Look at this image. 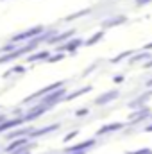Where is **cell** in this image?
Wrapping results in <instances>:
<instances>
[{
  "instance_id": "6da1fadb",
  "label": "cell",
  "mask_w": 152,
  "mask_h": 154,
  "mask_svg": "<svg viewBox=\"0 0 152 154\" xmlns=\"http://www.w3.org/2000/svg\"><path fill=\"white\" fill-rule=\"evenodd\" d=\"M68 93V90H66V86H61V88H57V90H54V91H50V93H47V95H43L41 97V100H39L38 104H43V106H48L50 109L56 106V104H59V102H63V97Z\"/></svg>"
},
{
  "instance_id": "7a4b0ae2",
  "label": "cell",
  "mask_w": 152,
  "mask_h": 154,
  "mask_svg": "<svg viewBox=\"0 0 152 154\" xmlns=\"http://www.w3.org/2000/svg\"><path fill=\"white\" fill-rule=\"evenodd\" d=\"M43 31H45V27H43V25H36V27H31V29H27V31H23V32H20V34L11 36L9 41H13V43H18V45H20L22 41H29V39L38 38Z\"/></svg>"
},
{
  "instance_id": "3957f363",
  "label": "cell",
  "mask_w": 152,
  "mask_h": 154,
  "mask_svg": "<svg viewBox=\"0 0 152 154\" xmlns=\"http://www.w3.org/2000/svg\"><path fill=\"white\" fill-rule=\"evenodd\" d=\"M65 84H66V81H56V82H52V84H48V86H45V88H41V90H38L36 93H32V95L25 97L22 104H29V102H34L36 99H41L43 95H47V93H50V91H54V90H57V88L65 86Z\"/></svg>"
},
{
  "instance_id": "277c9868",
  "label": "cell",
  "mask_w": 152,
  "mask_h": 154,
  "mask_svg": "<svg viewBox=\"0 0 152 154\" xmlns=\"http://www.w3.org/2000/svg\"><path fill=\"white\" fill-rule=\"evenodd\" d=\"M118 97H120V90L113 88V90H108V91H104L102 95H99L93 102H95V106H108V104H111L113 100H116Z\"/></svg>"
},
{
  "instance_id": "5b68a950",
  "label": "cell",
  "mask_w": 152,
  "mask_h": 154,
  "mask_svg": "<svg viewBox=\"0 0 152 154\" xmlns=\"http://www.w3.org/2000/svg\"><path fill=\"white\" fill-rule=\"evenodd\" d=\"M84 45L82 38H70L68 41H65L61 47H57V52H68V54H75L77 50Z\"/></svg>"
},
{
  "instance_id": "8992f818",
  "label": "cell",
  "mask_w": 152,
  "mask_h": 154,
  "mask_svg": "<svg viewBox=\"0 0 152 154\" xmlns=\"http://www.w3.org/2000/svg\"><path fill=\"white\" fill-rule=\"evenodd\" d=\"M97 145V138H90V140H84V142H79L75 145H70L65 149V152H88L90 149H93Z\"/></svg>"
},
{
  "instance_id": "52a82bcc",
  "label": "cell",
  "mask_w": 152,
  "mask_h": 154,
  "mask_svg": "<svg viewBox=\"0 0 152 154\" xmlns=\"http://www.w3.org/2000/svg\"><path fill=\"white\" fill-rule=\"evenodd\" d=\"M47 111H50V108H48V106H43V104H36L34 108H31L29 111H25V113H23V120H25V122H32V120L39 118L41 115H45Z\"/></svg>"
},
{
  "instance_id": "ba28073f",
  "label": "cell",
  "mask_w": 152,
  "mask_h": 154,
  "mask_svg": "<svg viewBox=\"0 0 152 154\" xmlns=\"http://www.w3.org/2000/svg\"><path fill=\"white\" fill-rule=\"evenodd\" d=\"M125 129V122H113V124H108V125H102L95 138H100V136H106V134H111V133H118V131H123Z\"/></svg>"
},
{
  "instance_id": "9c48e42d",
  "label": "cell",
  "mask_w": 152,
  "mask_h": 154,
  "mask_svg": "<svg viewBox=\"0 0 152 154\" xmlns=\"http://www.w3.org/2000/svg\"><path fill=\"white\" fill-rule=\"evenodd\" d=\"M23 124H25L23 116H13V118H7V120H4V122L0 124V134H4V133H9L11 129H14V127H20V125H23Z\"/></svg>"
},
{
  "instance_id": "30bf717a",
  "label": "cell",
  "mask_w": 152,
  "mask_h": 154,
  "mask_svg": "<svg viewBox=\"0 0 152 154\" xmlns=\"http://www.w3.org/2000/svg\"><path fill=\"white\" fill-rule=\"evenodd\" d=\"M152 115V111H150V108H140V109H134L131 115H129V122L131 124H141L143 120H147V118H150Z\"/></svg>"
},
{
  "instance_id": "8fae6325",
  "label": "cell",
  "mask_w": 152,
  "mask_h": 154,
  "mask_svg": "<svg viewBox=\"0 0 152 154\" xmlns=\"http://www.w3.org/2000/svg\"><path fill=\"white\" fill-rule=\"evenodd\" d=\"M57 129H61V124H50V125H45V127H41V129H34L32 127V131L29 133V140L32 138H39V136H45V134H50V133H54V131H57Z\"/></svg>"
},
{
  "instance_id": "7c38bea8",
  "label": "cell",
  "mask_w": 152,
  "mask_h": 154,
  "mask_svg": "<svg viewBox=\"0 0 152 154\" xmlns=\"http://www.w3.org/2000/svg\"><path fill=\"white\" fill-rule=\"evenodd\" d=\"M32 131V127H14V129H11L9 133H5L7 134V138L9 140H14V138H23V136H27L29 138V133Z\"/></svg>"
},
{
  "instance_id": "4fadbf2b",
  "label": "cell",
  "mask_w": 152,
  "mask_h": 154,
  "mask_svg": "<svg viewBox=\"0 0 152 154\" xmlns=\"http://www.w3.org/2000/svg\"><path fill=\"white\" fill-rule=\"evenodd\" d=\"M50 57V50H39V52H31L27 57V63H36V61H47Z\"/></svg>"
},
{
  "instance_id": "5bb4252c",
  "label": "cell",
  "mask_w": 152,
  "mask_h": 154,
  "mask_svg": "<svg viewBox=\"0 0 152 154\" xmlns=\"http://www.w3.org/2000/svg\"><path fill=\"white\" fill-rule=\"evenodd\" d=\"M93 90V86H84V88H81V90H77L74 93H66L65 97H63V102H70V100H74L77 97H81V95H84V93H90Z\"/></svg>"
},
{
  "instance_id": "9a60e30c",
  "label": "cell",
  "mask_w": 152,
  "mask_h": 154,
  "mask_svg": "<svg viewBox=\"0 0 152 154\" xmlns=\"http://www.w3.org/2000/svg\"><path fill=\"white\" fill-rule=\"evenodd\" d=\"M125 22H127V16L120 14V16H113V18L106 20V22L102 23V27H104V29H111L114 25H122V23H125Z\"/></svg>"
},
{
  "instance_id": "2e32d148",
  "label": "cell",
  "mask_w": 152,
  "mask_h": 154,
  "mask_svg": "<svg viewBox=\"0 0 152 154\" xmlns=\"http://www.w3.org/2000/svg\"><path fill=\"white\" fill-rule=\"evenodd\" d=\"M29 142H31V140H29L27 136H23V138H14V140H11V143H9V145H7V147L4 149V151H5V152L9 154L11 151H14V149H18V147H22V145H25V143H29Z\"/></svg>"
},
{
  "instance_id": "e0dca14e",
  "label": "cell",
  "mask_w": 152,
  "mask_h": 154,
  "mask_svg": "<svg viewBox=\"0 0 152 154\" xmlns=\"http://www.w3.org/2000/svg\"><path fill=\"white\" fill-rule=\"evenodd\" d=\"M134 57H131L129 59V63L131 65H134V63H140V61H149L152 57V54L149 52V50H141V52H138V54H132Z\"/></svg>"
},
{
  "instance_id": "ac0fdd59",
  "label": "cell",
  "mask_w": 152,
  "mask_h": 154,
  "mask_svg": "<svg viewBox=\"0 0 152 154\" xmlns=\"http://www.w3.org/2000/svg\"><path fill=\"white\" fill-rule=\"evenodd\" d=\"M104 36H106V32H104V31H99V32H95L91 38L86 39V41H84V45H86V47H93V45H97L100 39H104Z\"/></svg>"
},
{
  "instance_id": "d6986e66",
  "label": "cell",
  "mask_w": 152,
  "mask_h": 154,
  "mask_svg": "<svg viewBox=\"0 0 152 154\" xmlns=\"http://www.w3.org/2000/svg\"><path fill=\"white\" fill-rule=\"evenodd\" d=\"M134 54V50H125V52H122V54H118L116 57H111L109 59V63H113V65H118L120 61H123V59H127L129 56H132Z\"/></svg>"
},
{
  "instance_id": "ffe728a7",
  "label": "cell",
  "mask_w": 152,
  "mask_h": 154,
  "mask_svg": "<svg viewBox=\"0 0 152 154\" xmlns=\"http://www.w3.org/2000/svg\"><path fill=\"white\" fill-rule=\"evenodd\" d=\"M11 74H14V75H16V74H18V75H22V74H25V66H23V65H14L9 72H5V74H4V77H9Z\"/></svg>"
},
{
  "instance_id": "44dd1931",
  "label": "cell",
  "mask_w": 152,
  "mask_h": 154,
  "mask_svg": "<svg viewBox=\"0 0 152 154\" xmlns=\"http://www.w3.org/2000/svg\"><path fill=\"white\" fill-rule=\"evenodd\" d=\"M90 11H91V9H82V11L75 13V14L66 16V18H65V22H72V20H77V18H81V16H86V14H90Z\"/></svg>"
},
{
  "instance_id": "7402d4cb",
  "label": "cell",
  "mask_w": 152,
  "mask_h": 154,
  "mask_svg": "<svg viewBox=\"0 0 152 154\" xmlns=\"http://www.w3.org/2000/svg\"><path fill=\"white\" fill-rule=\"evenodd\" d=\"M65 57H66V56H65V52H57V54H54V56L50 54V57L47 59V63H57V61H63Z\"/></svg>"
},
{
  "instance_id": "603a6c76",
  "label": "cell",
  "mask_w": 152,
  "mask_h": 154,
  "mask_svg": "<svg viewBox=\"0 0 152 154\" xmlns=\"http://www.w3.org/2000/svg\"><path fill=\"white\" fill-rule=\"evenodd\" d=\"M90 113H91V111H90V108H79V109L75 111V118H82V116H88Z\"/></svg>"
},
{
  "instance_id": "cb8c5ba5",
  "label": "cell",
  "mask_w": 152,
  "mask_h": 154,
  "mask_svg": "<svg viewBox=\"0 0 152 154\" xmlns=\"http://www.w3.org/2000/svg\"><path fill=\"white\" fill-rule=\"evenodd\" d=\"M77 134H79V129H75V131H70V133H68V134L63 138V142H65V143H66V142H70L72 138H75Z\"/></svg>"
},
{
  "instance_id": "d4e9b609",
  "label": "cell",
  "mask_w": 152,
  "mask_h": 154,
  "mask_svg": "<svg viewBox=\"0 0 152 154\" xmlns=\"http://www.w3.org/2000/svg\"><path fill=\"white\" fill-rule=\"evenodd\" d=\"M136 2V5H147V4H150L152 0H134Z\"/></svg>"
},
{
  "instance_id": "484cf974",
  "label": "cell",
  "mask_w": 152,
  "mask_h": 154,
  "mask_svg": "<svg viewBox=\"0 0 152 154\" xmlns=\"http://www.w3.org/2000/svg\"><path fill=\"white\" fill-rule=\"evenodd\" d=\"M116 84H120V82H123V75H114V79H113Z\"/></svg>"
},
{
  "instance_id": "4316f807",
  "label": "cell",
  "mask_w": 152,
  "mask_h": 154,
  "mask_svg": "<svg viewBox=\"0 0 152 154\" xmlns=\"http://www.w3.org/2000/svg\"><path fill=\"white\" fill-rule=\"evenodd\" d=\"M143 68H152V57L149 59V61H145V63H143Z\"/></svg>"
},
{
  "instance_id": "83f0119b",
  "label": "cell",
  "mask_w": 152,
  "mask_h": 154,
  "mask_svg": "<svg viewBox=\"0 0 152 154\" xmlns=\"http://www.w3.org/2000/svg\"><path fill=\"white\" fill-rule=\"evenodd\" d=\"M143 131H145V133H152V124H147V125L143 127Z\"/></svg>"
},
{
  "instance_id": "f1b7e54d",
  "label": "cell",
  "mask_w": 152,
  "mask_h": 154,
  "mask_svg": "<svg viewBox=\"0 0 152 154\" xmlns=\"http://www.w3.org/2000/svg\"><path fill=\"white\" fill-rule=\"evenodd\" d=\"M143 50H149V52H150V50H152V41H150V43H147V45L143 47Z\"/></svg>"
},
{
  "instance_id": "f546056e",
  "label": "cell",
  "mask_w": 152,
  "mask_h": 154,
  "mask_svg": "<svg viewBox=\"0 0 152 154\" xmlns=\"http://www.w3.org/2000/svg\"><path fill=\"white\" fill-rule=\"evenodd\" d=\"M7 118H9V116H7V115H0V124H2L4 120H7Z\"/></svg>"
},
{
  "instance_id": "4dcf8cb0",
  "label": "cell",
  "mask_w": 152,
  "mask_h": 154,
  "mask_svg": "<svg viewBox=\"0 0 152 154\" xmlns=\"http://www.w3.org/2000/svg\"><path fill=\"white\" fill-rule=\"evenodd\" d=\"M145 88H150V90H152V79L147 82V84H145Z\"/></svg>"
},
{
  "instance_id": "1f68e13d",
  "label": "cell",
  "mask_w": 152,
  "mask_h": 154,
  "mask_svg": "<svg viewBox=\"0 0 152 154\" xmlns=\"http://www.w3.org/2000/svg\"><path fill=\"white\" fill-rule=\"evenodd\" d=\"M150 118H152V115H150Z\"/></svg>"
}]
</instances>
